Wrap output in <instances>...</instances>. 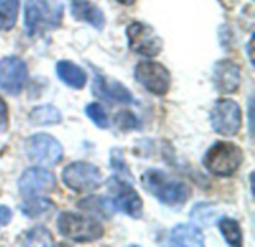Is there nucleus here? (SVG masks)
Returning a JSON list of instances; mask_svg holds the SVG:
<instances>
[{
  "instance_id": "a211bd4d",
  "label": "nucleus",
  "mask_w": 255,
  "mask_h": 247,
  "mask_svg": "<svg viewBox=\"0 0 255 247\" xmlns=\"http://www.w3.org/2000/svg\"><path fill=\"white\" fill-rule=\"evenodd\" d=\"M78 207L85 213H91L97 218L102 216L105 219H111L115 213L112 200L108 197H99V195H91L88 198L81 200L78 203Z\"/></svg>"
},
{
  "instance_id": "bb28decb",
  "label": "nucleus",
  "mask_w": 255,
  "mask_h": 247,
  "mask_svg": "<svg viewBox=\"0 0 255 247\" xmlns=\"http://www.w3.org/2000/svg\"><path fill=\"white\" fill-rule=\"evenodd\" d=\"M115 124H117L118 128L123 130V131H124V130H134V128L139 127L137 118H136L131 112H128V110L120 112V113L117 115V118H115Z\"/></svg>"
},
{
  "instance_id": "6e6552de",
  "label": "nucleus",
  "mask_w": 255,
  "mask_h": 247,
  "mask_svg": "<svg viewBox=\"0 0 255 247\" xmlns=\"http://www.w3.org/2000/svg\"><path fill=\"white\" fill-rule=\"evenodd\" d=\"M134 79L149 92L166 95L172 86V75L166 66L157 61H140L134 67Z\"/></svg>"
},
{
  "instance_id": "20e7f679",
  "label": "nucleus",
  "mask_w": 255,
  "mask_h": 247,
  "mask_svg": "<svg viewBox=\"0 0 255 247\" xmlns=\"http://www.w3.org/2000/svg\"><path fill=\"white\" fill-rule=\"evenodd\" d=\"M244 163V151L232 142H217L214 143L203 157L205 168L218 176L230 177L233 176Z\"/></svg>"
},
{
  "instance_id": "aec40b11",
  "label": "nucleus",
  "mask_w": 255,
  "mask_h": 247,
  "mask_svg": "<svg viewBox=\"0 0 255 247\" xmlns=\"http://www.w3.org/2000/svg\"><path fill=\"white\" fill-rule=\"evenodd\" d=\"M63 121L61 112L52 104H42L31 109L28 113V122L34 127L43 125H58Z\"/></svg>"
},
{
  "instance_id": "ddd939ff",
  "label": "nucleus",
  "mask_w": 255,
  "mask_h": 247,
  "mask_svg": "<svg viewBox=\"0 0 255 247\" xmlns=\"http://www.w3.org/2000/svg\"><path fill=\"white\" fill-rule=\"evenodd\" d=\"M93 94L99 98H103L111 103L131 104L134 103L133 94L117 79H109L105 75L96 72L93 82Z\"/></svg>"
},
{
  "instance_id": "1a4fd4ad",
  "label": "nucleus",
  "mask_w": 255,
  "mask_h": 247,
  "mask_svg": "<svg viewBox=\"0 0 255 247\" xmlns=\"http://www.w3.org/2000/svg\"><path fill=\"white\" fill-rule=\"evenodd\" d=\"M126 34L128 40V48L139 55L157 57L163 51L161 37L151 25L145 22H139V21L131 22L127 27Z\"/></svg>"
},
{
  "instance_id": "f03ea898",
  "label": "nucleus",
  "mask_w": 255,
  "mask_h": 247,
  "mask_svg": "<svg viewBox=\"0 0 255 247\" xmlns=\"http://www.w3.org/2000/svg\"><path fill=\"white\" fill-rule=\"evenodd\" d=\"M63 4L58 0H25L24 25L28 36H42L61 27Z\"/></svg>"
},
{
  "instance_id": "423d86ee",
  "label": "nucleus",
  "mask_w": 255,
  "mask_h": 247,
  "mask_svg": "<svg viewBox=\"0 0 255 247\" xmlns=\"http://www.w3.org/2000/svg\"><path fill=\"white\" fill-rule=\"evenodd\" d=\"M63 183L79 194H88L99 189L103 183V176L100 170L90 163L85 161H75L66 165L61 173Z\"/></svg>"
},
{
  "instance_id": "0eeeda50",
  "label": "nucleus",
  "mask_w": 255,
  "mask_h": 247,
  "mask_svg": "<svg viewBox=\"0 0 255 247\" xmlns=\"http://www.w3.org/2000/svg\"><path fill=\"white\" fill-rule=\"evenodd\" d=\"M211 125L221 136H236L242 128V109L232 98H220L211 109Z\"/></svg>"
},
{
  "instance_id": "f3484780",
  "label": "nucleus",
  "mask_w": 255,
  "mask_h": 247,
  "mask_svg": "<svg viewBox=\"0 0 255 247\" xmlns=\"http://www.w3.org/2000/svg\"><path fill=\"white\" fill-rule=\"evenodd\" d=\"M55 70H57L58 79L64 85H67L69 88L82 89L87 85V79H88L87 72L81 66L75 64L70 60H61V61H58Z\"/></svg>"
},
{
  "instance_id": "6ab92c4d",
  "label": "nucleus",
  "mask_w": 255,
  "mask_h": 247,
  "mask_svg": "<svg viewBox=\"0 0 255 247\" xmlns=\"http://www.w3.org/2000/svg\"><path fill=\"white\" fill-rule=\"evenodd\" d=\"M19 210L24 216L30 219H40V218H48L55 212V204L48 200L40 197H30L27 198L21 206Z\"/></svg>"
},
{
  "instance_id": "c85d7f7f",
  "label": "nucleus",
  "mask_w": 255,
  "mask_h": 247,
  "mask_svg": "<svg viewBox=\"0 0 255 247\" xmlns=\"http://www.w3.org/2000/svg\"><path fill=\"white\" fill-rule=\"evenodd\" d=\"M10 221H12V210L7 206L0 204V227L9 225Z\"/></svg>"
},
{
  "instance_id": "5701e85b",
  "label": "nucleus",
  "mask_w": 255,
  "mask_h": 247,
  "mask_svg": "<svg viewBox=\"0 0 255 247\" xmlns=\"http://www.w3.org/2000/svg\"><path fill=\"white\" fill-rule=\"evenodd\" d=\"M19 0H0V31H10L18 19Z\"/></svg>"
},
{
  "instance_id": "9b49d317",
  "label": "nucleus",
  "mask_w": 255,
  "mask_h": 247,
  "mask_svg": "<svg viewBox=\"0 0 255 247\" xmlns=\"http://www.w3.org/2000/svg\"><path fill=\"white\" fill-rule=\"evenodd\" d=\"M55 176L42 167L27 168L18 179V191L25 198L51 194L52 191H55Z\"/></svg>"
},
{
  "instance_id": "dca6fc26",
  "label": "nucleus",
  "mask_w": 255,
  "mask_h": 247,
  "mask_svg": "<svg viewBox=\"0 0 255 247\" xmlns=\"http://www.w3.org/2000/svg\"><path fill=\"white\" fill-rule=\"evenodd\" d=\"M170 245L179 247L205 246V236L197 225L178 224L170 230Z\"/></svg>"
},
{
  "instance_id": "4be33fe9",
  "label": "nucleus",
  "mask_w": 255,
  "mask_h": 247,
  "mask_svg": "<svg viewBox=\"0 0 255 247\" xmlns=\"http://www.w3.org/2000/svg\"><path fill=\"white\" fill-rule=\"evenodd\" d=\"M218 228L229 246L239 247L242 245L244 236L238 221L232 218H218Z\"/></svg>"
},
{
  "instance_id": "a878e982",
  "label": "nucleus",
  "mask_w": 255,
  "mask_h": 247,
  "mask_svg": "<svg viewBox=\"0 0 255 247\" xmlns=\"http://www.w3.org/2000/svg\"><path fill=\"white\" fill-rule=\"evenodd\" d=\"M85 115L91 119V122L97 127V128H102V130H106L111 122H109V118H108V113L106 110L103 109V106L100 103H90L85 106Z\"/></svg>"
},
{
  "instance_id": "393cba45",
  "label": "nucleus",
  "mask_w": 255,
  "mask_h": 247,
  "mask_svg": "<svg viewBox=\"0 0 255 247\" xmlns=\"http://www.w3.org/2000/svg\"><path fill=\"white\" fill-rule=\"evenodd\" d=\"M217 209L215 206L212 204H208V203H197L191 212H190V218L194 224H199V225H212L217 218Z\"/></svg>"
},
{
  "instance_id": "9d476101",
  "label": "nucleus",
  "mask_w": 255,
  "mask_h": 247,
  "mask_svg": "<svg viewBox=\"0 0 255 247\" xmlns=\"http://www.w3.org/2000/svg\"><path fill=\"white\" fill-rule=\"evenodd\" d=\"M109 191L114 194L112 204L115 212H121L133 219H139L143 213V201L140 195L133 189V185L112 176L108 183Z\"/></svg>"
},
{
  "instance_id": "39448f33",
  "label": "nucleus",
  "mask_w": 255,
  "mask_h": 247,
  "mask_svg": "<svg viewBox=\"0 0 255 247\" xmlns=\"http://www.w3.org/2000/svg\"><path fill=\"white\" fill-rule=\"evenodd\" d=\"M24 152L31 163L43 167H55L64 155L61 143L46 133H37L25 139Z\"/></svg>"
},
{
  "instance_id": "412c9836",
  "label": "nucleus",
  "mask_w": 255,
  "mask_h": 247,
  "mask_svg": "<svg viewBox=\"0 0 255 247\" xmlns=\"http://www.w3.org/2000/svg\"><path fill=\"white\" fill-rule=\"evenodd\" d=\"M21 246H52L54 237L45 227H34L18 237Z\"/></svg>"
},
{
  "instance_id": "b1692460",
  "label": "nucleus",
  "mask_w": 255,
  "mask_h": 247,
  "mask_svg": "<svg viewBox=\"0 0 255 247\" xmlns=\"http://www.w3.org/2000/svg\"><path fill=\"white\" fill-rule=\"evenodd\" d=\"M109 163H111V167L114 170V176L115 177H118V179H121V180H124V182H127L130 185L134 183L133 174L130 173L128 167H127V164L124 161V157H123V151L121 149L115 148V149L111 151V160H109Z\"/></svg>"
},
{
  "instance_id": "4468645a",
  "label": "nucleus",
  "mask_w": 255,
  "mask_h": 247,
  "mask_svg": "<svg viewBox=\"0 0 255 247\" xmlns=\"http://www.w3.org/2000/svg\"><path fill=\"white\" fill-rule=\"evenodd\" d=\"M212 79L217 91L221 94H235L242 82L241 67L230 60L217 61L212 70Z\"/></svg>"
},
{
  "instance_id": "2eb2a0df",
  "label": "nucleus",
  "mask_w": 255,
  "mask_h": 247,
  "mask_svg": "<svg viewBox=\"0 0 255 247\" xmlns=\"http://www.w3.org/2000/svg\"><path fill=\"white\" fill-rule=\"evenodd\" d=\"M67 1L70 7V13L75 19L87 22L96 30H103L106 24L105 13L91 0H67Z\"/></svg>"
},
{
  "instance_id": "f8f14e48",
  "label": "nucleus",
  "mask_w": 255,
  "mask_h": 247,
  "mask_svg": "<svg viewBox=\"0 0 255 247\" xmlns=\"http://www.w3.org/2000/svg\"><path fill=\"white\" fill-rule=\"evenodd\" d=\"M28 69L22 58L7 55L0 58V89L9 95H18L27 81Z\"/></svg>"
},
{
  "instance_id": "c756f323",
  "label": "nucleus",
  "mask_w": 255,
  "mask_h": 247,
  "mask_svg": "<svg viewBox=\"0 0 255 247\" xmlns=\"http://www.w3.org/2000/svg\"><path fill=\"white\" fill-rule=\"evenodd\" d=\"M117 1L121 3V4H126V6H131V4L136 3V0H117Z\"/></svg>"
},
{
  "instance_id": "cd10ccee",
  "label": "nucleus",
  "mask_w": 255,
  "mask_h": 247,
  "mask_svg": "<svg viewBox=\"0 0 255 247\" xmlns=\"http://www.w3.org/2000/svg\"><path fill=\"white\" fill-rule=\"evenodd\" d=\"M9 127V112H7V104L6 101L0 97V133L7 131Z\"/></svg>"
},
{
  "instance_id": "7ed1b4c3",
  "label": "nucleus",
  "mask_w": 255,
  "mask_h": 247,
  "mask_svg": "<svg viewBox=\"0 0 255 247\" xmlns=\"http://www.w3.org/2000/svg\"><path fill=\"white\" fill-rule=\"evenodd\" d=\"M57 230L66 240L75 243H91L103 237V225L90 216L63 212L57 219Z\"/></svg>"
},
{
  "instance_id": "f257e3e1",
  "label": "nucleus",
  "mask_w": 255,
  "mask_h": 247,
  "mask_svg": "<svg viewBox=\"0 0 255 247\" xmlns=\"http://www.w3.org/2000/svg\"><path fill=\"white\" fill-rule=\"evenodd\" d=\"M140 183L146 192L169 207H179L185 204L191 195V191L185 182L158 168H148L143 171L140 176Z\"/></svg>"
}]
</instances>
